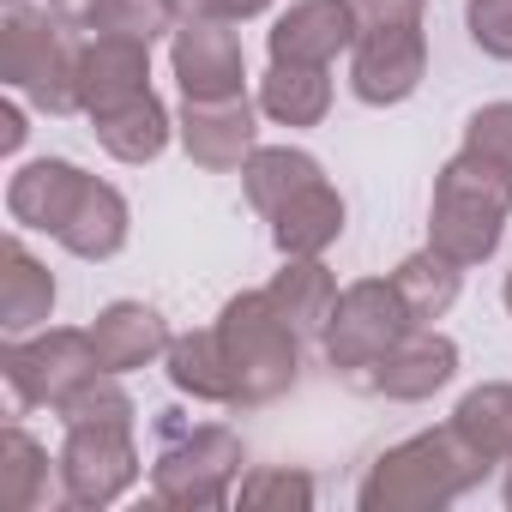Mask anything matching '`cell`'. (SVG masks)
Listing matches in <instances>:
<instances>
[{
    "mask_svg": "<svg viewBox=\"0 0 512 512\" xmlns=\"http://www.w3.org/2000/svg\"><path fill=\"white\" fill-rule=\"evenodd\" d=\"M452 428L500 470L512 464V380H488V386H470L452 410Z\"/></svg>",
    "mask_w": 512,
    "mask_h": 512,
    "instance_id": "4316f807",
    "label": "cell"
},
{
    "mask_svg": "<svg viewBox=\"0 0 512 512\" xmlns=\"http://www.w3.org/2000/svg\"><path fill=\"white\" fill-rule=\"evenodd\" d=\"M169 73L187 103L247 97V55L229 19H175L169 31Z\"/></svg>",
    "mask_w": 512,
    "mask_h": 512,
    "instance_id": "9c48e42d",
    "label": "cell"
},
{
    "mask_svg": "<svg viewBox=\"0 0 512 512\" xmlns=\"http://www.w3.org/2000/svg\"><path fill=\"white\" fill-rule=\"evenodd\" d=\"M458 380V344L434 326H410L368 374H362V392L374 398H392V404H422L434 398L440 386Z\"/></svg>",
    "mask_w": 512,
    "mask_h": 512,
    "instance_id": "8fae6325",
    "label": "cell"
},
{
    "mask_svg": "<svg viewBox=\"0 0 512 512\" xmlns=\"http://www.w3.org/2000/svg\"><path fill=\"white\" fill-rule=\"evenodd\" d=\"M85 169L67 163V157H37L25 169H13L7 181V211L19 229H43V235H61V223L73 217L79 193H85Z\"/></svg>",
    "mask_w": 512,
    "mask_h": 512,
    "instance_id": "9a60e30c",
    "label": "cell"
},
{
    "mask_svg": "<svg viewBox=\"0 0 512 512\" xmlns=\"http://www.w3.org/2000/svg\"><path fill=\"white\" fill-rule=\"evenodd\" d=\"M500 302H506V314H512V272H506V284H500Z\"/></svg>",
    "mask_w": 512,
    "mask_h": 512,
    "instance_id": "e575fe53",
    "label": "cell"
},
{
    "mask_svg": "<svg viewBox=\"0 0 512 512\" xmlns=\"http://www.w3.org/2000/svg\"><path fill=\"white\" fill-rule=\"evenodd\" d=\"M464 151H476L482 163L512 175V103H482L464 121Z\"/></svg>",
    "mask_w": 512,
    "mask_h": 512,
    "instance_id": "f1b7e54d",
    "label": "cell"
},
{
    "mask_svg": "<svg viewBox=\"0 0 512 512\" xmlns=\"http://www.w3.org/2000/svg\"><path fill=\"white\" fill-rule=\"evenodd\" d=\"M416 326V314L404 308V296L392 290V278H362L338 296L326 332H320V350H326V368L344 374L350 386H362V374Z\"/></svg>",
    "mask_w": 512,
    "mask_h": 512,
    "instance_id": "52a82bcc",
    "label": "cell"
},
{
    "mask_svg": "<svg viewBox=\"0 0 512 512\" xmlns=\"http://www.w3.org/2000/svg\"><path fill=\"white\" fill-rule=\"evenodd\" d=\"M494 464L446 422V428H422L398 446H386L362 488H356V506L362 512H440L452 500H464L470 488H482Z\"/></svg>",
    "mask_w": 512,
    "mask_h": 512,
    "instance_id": "6da1fadb",
    "label": "cell"
},
{
    "mask_svg": "<svg viewBox=\"0 0 512 512\" xmlns=\"http://www.w3.org/2000/svg\"><path fill=\"white\" fill-rule=\"evenodd\" d=\"M392 290L404 296V308L416 314V326H434V320H446V308L458 302V290H464V266L446 260L440 247H422V253H410V260H398Z\"/></svg>",
    "mask_w": 512,
    "mask_h": 512,
    "instance_id": "484cf974",
    "label": "cell"
},
{
    "mask_svg": "<svg viewBox=\"0 0 512 512\" xmlns=\"http://www.w3.org/2000/svg\"><path fill=\"white\" fill-rule=\"evenodd\" d=\"M163 434V452L151 464V494L157 506H175V512H211V506H229L235 500V482L247 476V452H241V434L223 428V422H187L181 410H169L157 422Z\"/></svg>",
    "mask_w": 512,
    "mask_h": 512,
    "instance_id": "3957f363",
    "label": "cell"
},
{
    "mask_svg": "<svg viewBox=\"0 0 512 512\" xmlns=\"http://www.w3.org/2000/svg\"><path fill=\"white\" fill-rule=\"evenodd\" d=\"M0 374L13 386V404L19 410H61L85 380L109 374L97 362V344H91V326H43V332H25V338H7L0 344Z\"/></svg>",
    "mask_w": 512,
    "mask_h": 512,
    "instance_id": "8992f818",
    "label": "cell"
},
{
    "mask_svg": "<svg viewBox=\"0 0 512 512\" xmlns=\"http://www.w3.org/2000/svg\"><path fill=\"white\" fill-rule=\"evenodd\" d=\"M332 109V67H278L260 79V115L278 127H320Z\"/></svg>",
    "mask_w": 512,
    "mask_h": 512,
    "instance_id": "cb8c5ba5",
    "label": "cell"
},
{
    "mask_svg": "<svg viewBox=\"0 0 512 512\" xmlns=\"http://www.w3.org/2000/svg\"><path fill=\"white\" fill-rule=\"evenodd\" d=\"M235 500L247 512H308L314 506V476L290 464H260L235 482Z\"/></svg>",
    "mask_w": 512,
    "mask_h": 512,
    "instance_id": "83f0119b",
    "label": "cell"
},
{
    "mask_svg": "<svg viewBox=\"0 0 512 512\" xmlns=\"http://www.w3.org/2000/svg\"><path fill=\"white\" fill-rule=\"evenodd\" d=\"M151 91V43L139 37H85L79 43V115H109Z\"/></svg>",
    "mask_w": 512,
    "mask_h": 512,
    "instance_id": "5bb4252c",
    "label": "cell"
},
{
    "mask_svg": "<svg viewBox=\"0 0 512 512\" xmlns=\"http://www.w3.org/2000/svg\"><path fill=\"white\" fill-rule=\"evenodd\" d=\"M464 31L488 61H512V0H464Z\"/></svg>",
    "mask_w": 512,
    "mask_h": 512,
    "instance_id": "f546056e",
    "label": "cell"
},
{
    "mask_svg": "<svg viewBox=\"0 0 512 512\" xmlns=\"http://www.w3.org/2000/svg\"><path fill=\"white\" fill-rule=\"evenodd\" d=\"M500 488H506V506H512V464H506V482H500Z\"/></svg>",
    "mask_w": 512,
    "mask_h": 512,
    "instance_id": "d590c367",
    "label": "cell"
},
{
    "mask_svg": "<svg viewBox=\"0 0 512 512\" xmlns=\"http://www.w3.org/2000/svg\"><path fill=\"white\" fill-rule=\"evenodd\" d=\"M260 13H272V0H211V19H229V25H247Z\"/></svg>",
    "mask_w": 512,
    "mask_h": 512,
    "instance_id": "d6a6232c",
    "label": "cell"
},
{
    "mask_svg": "<svg viewBox=\"0 0 512 512\" xmlns=\"http://www.w3.org/2000/svg\"><path fill=\"white\" fill-rule=\"evenodd\" d=\"M217 338L229 356V380H235V410L272 404L296 386L302 374V332L272 308L266 290H241L223 302L217 314Z\"/></svg>",
    "mask_w": 512,
    "mask_h": 512,
    "instance_id": "5b68a950",
    "label": "cell"
},
{
    "mask_svg": "<svg viewBox=\"0 0 512 512\" xmlns=\"http://www.w3.org/2000/svg\"><path fill=\"white\" fill-rule=\"evenodd\" d=\"M0 506L7 512H43V506H67V482H61V452L49 458L43 440H31L19 422L0 428Z\"/></svg>",
    "mask_w": 512,
    "mask_h": 512,
    "instance_id": "e0dca14e",
    "label": "cell"
},
{
    "mask_svg": "<svg viewBox=\"0 0 512 512\" xmlns=\"http://www.w3.org/2000/svg\"><path fill=\"white\" fill-rule=\"evenodd\" d=\"M127 235H133V211H127L121 187H109V181L91 175L55 241L73 253V260H115V253L127 247Z\"/></svg>",
    "mask_w": 512,
    "mask_h": 512,
    "instance_id": "ffe728a7",
    "label": "cell"
},
{
    "mask_svg": "<svg viewBox=\"0 0 512 512\" xmlns=\"http://www.w3.org/2000/svg\"><path fill=\"white\" fill-rule=\"evenodd\" d=\"M422 7L428 0H350V13H356L362 31H374V25H416Z\"/></svg>",
    "mask_w": 512,
    "mask_h": 512,
    "instance_id": "4dcf8cb0",
    "label": "cell"
},
{
    "mask_svg": "<svg viewBox=\"0 0 512 512\" xmlns=\"http://www.w3.org/2000/svg\"><path fill=\"white\" fill-rule=\"evenodd\" d=\"M49 314H55V272L19 235H7L0 241V326H7V338H25L43 332Z\"/></svg>",
    "mask_w": 512,
    "mask_h": 512,
    "instance_id": "d6986e66",
    "label": "cell"
},
{
    "mask_svg": "<svg viewBox=\"0 0 512 512\" xmlns=\"http://www.w3.org/2000/svg\"><path fill=\"white\" fill-rule=\"evenodd\" d=\"M25 133H31V127H25V97L13 91L7 103H0V151H7V157L25 151Z\"/></svg>",
    "mask_w": 512,
    "mask_h": 512,
    "instance_id": "1f68e13d",
    "label": "cell"
},
{
    "mask_svg": "<svg viewBox=\"0 0 512 512\" xmlns=\"http://www.w3.org/2000/svg\"><path fill=\"white\" fill-rule=\"evenodd\" d=\"M91 344H97V362L109 374H133V368L163 362L169 344H175V332H169V320L151 302H109L91 320Z\"/></svg>",
    "mask_w": 512,
    "mask_h": 512,
    "instance_id": "2e32d148",
    "label": "cell"
},
{
    "mask_svg": "<svg viewBox=\"0 0 512 512\" xmlns=\"http://www.w3.org/2000/svg\"><path fill=\"white\" fill-rule=\"evenodd\" d=\"M163 374L181 398L193 404H223L235 410V380H229V356H223V338L217 326H199V332H181L163 356Z\"/></svg>",
    "mask_w": 512,
    "mask_h": 512,
    "instance_id": "7402d4cb",
    "label": "cell"
},
{
    "mask_svg": "<svg viewBox=\"0 0 512 512\" xmlns=\"http://www.w3.org/2000/svg\"><path fill=\"white\" fill-rule=\"evenodd\" d=\"M266 296H272V308H278L302 338H320L344 290H338V278H332L320 260H284V272L266 284Z\"/></svg>",
    "mask_w": 512,
    "mask_h": 512,
    "instance_id": "603a6c76",
    "label": "cell"
},
{
    "mask_svg": "<svg viewBox=\"0 0 512 512\" xmlns=\"http://www.w3.org/2000/svg\"><path fill=\"white\" fill-rule=\"evenodd\" d=\"M356 37L362 25L350 13V0H296L266 31V55L278 67H332L338 55L356 49Z\"/></svg>",
    "mask_w": 512,
    "mask_h": 512,
    "instance_id": "4fadbf2b",
    "label": "cell"
},
{
    "mask_svg": "<svg viewBox=\"0 0 512 512\" xmlns=\"http://www.w3.org/2000/svg\"><path fill=\"white\" fill-rule=\"evenodd\" d=\"M175 19H211V0H163Z\"/></svg>",
    "mask_w": 512,
    "mask_h": 512,
    "instance_id": "836d02e7",
    "label": "cell"
},
{
    "mask_svg": "<svg viewBox=\"0 0 512 512\" xmlns=\"http://www.w3.org/2000/svg\"><path fill=\"white\" fill-rule=\"evenodd\" d=\"M422 79H428V31H422V19L416 25H374V31L356 37V49H350V91L368 109L410 103Z\"/></svg>",
    "mask_w": 512,
    "mask_h": 512,
    "instance_id": "30bf717a",
    "label": "cell"
},
{
    "mask_svg": "<svg viewBox=\"0 0 512 512\" xmlns=\"http://www.w3.org/2000/svg\"><path fill=\"white\" fill-rule=\"evenodd\" d=\"M61 482L73 512H103L139 482L133 422H79L61 440Z\"/></svg>",
    "mask_w": 512,
    "mask_h": 512,
    "instance_id": "ba28073f",
    "label": "cell"
},
{
    "mask_svg": "<svg viewBox=\"0 0 512 512\" xmlns=\"http://www.w3.org/2000/svg\"><path fill=\"white\" fill-rule=\"evenodd\" d=\"M0 85L43 115L79 109V43L49 7H31V0L0 7Z\"/></svg>",
    "mask_w": 512,
    "mask_h": 512,
    "instance_id": "277c9868",
    "label": "cell"
},
{
    "mask_svg": "<svg viewBox=\"0 0 512 512\" xmlns=\"http://www.w3.org/2000/svg\"><path fill=\"white\" fill-rule=\"evenodd\" d=\"M326 169H320V157H308V151H296V145H260L247 163H241V193H247V205L260 211V217H272L290 193H302L308 181H320Z\"/></svg>",
    "mask_w": 512,
    "mask_h": 512,
    "instance_id": "d4e9b609",
    "label": "cell"
},
{
    "mask_svg": "<svg viewBox=\"0 0 512 512\" xmlns=\"http://www.w3.org/2000/svg\"><path fill=\"white\" fill-rule=\"evenodd\" d=\"M266 223H272V247L284 260H320V253L344 235V193L320 175L302 193H290Z\"/></svg>",
    "mask_w": 512,
    "mask_h": 512,
    "instance_id": "ac0fdd59",
    "label": "cell"
},
{
    "mask_svg": "<svg viewBox=\"0 0 512 512\" xmlns=\"http://www.w3.org/2000/svg\"><path fill=\"white\" fill-rule=\"evenodd\" d=\"M175 139L199 169H241L253 151H260V103L247 97H223V103H187L175 115Z\"/></svg>",
    "mask_w": 512,
    "mask_h": 512,
    "instance_id": "7c38bea8",
    "label": "cell"
},
{
    "mask_svg": "<svg viewBox=\"0 0 512 512\" xmlns=\"http://www.w3.org/2000/svg\"><path fill=\"white\" fill-rule=\"evenodd\" d=\"M91 133H97V145H103L115 163H157V157L169 151V139H175V115L163 109L157 91H145V97H133V103L97 115Z\"/></svg>",
    "mask_w": 512,
    "mask_h": 512,
    "instance_id": "44dd1931",
    "label": "cell"
},
{
    "mask_svg": "<svg viewBox=\"0 0 512 512\" xmlns=\"http://www.w3.org/2000/svg\"><path fill=\"white\" fill-rule=\"evenodd\" d=\"M506 217H512V175L458 145V157H446L440 175H434L428 247H440L446 260H458L470 272V266H482L488 253L500 247Z\"/></svg>",
    "mask_w": 512,
    "mask_h": 512,
    "instance_id": "7a4b0ae2",
    "label": "cell"
}]
</instances>
